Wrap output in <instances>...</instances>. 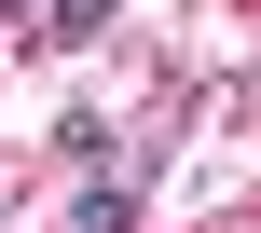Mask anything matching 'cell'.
Returning <instances> with one entry per match:
<instances>
[{"label": "cell", "mask_w": 261, "mask_h": 233, "mask_svg": "<svg viewBox=\"0 0 261 233\" xmlns=\"http://www.w3.org/2000/svg\"><path fill=\"white\" fill-rule=\"evenodd\" d=\"M110 14H124V0H41V41H96Z\"/></svg>", "instance_id": "6da1fadb"}, {"label": "cell", "mask_w": 261, "mask_h": 233, "mask_svg": "<svg viewBox=\"0 0 261 233\" xmlns=\"http://www.w3.org/2000/svg\"><path fill=\"white\" fill-rule=\"evenodd\" d=\"M69 233H138V192H124V179H110V192H83V206H69Z\"/></svg>", "instance_id": "7a4b0ae2"}, {"label": "cell", "mask_w": 261, "mask_h": 233, "mask_svg": "<svg viewBox=\"0 0 261 233\" xmlns=\"http://www.w3.org/2000/svg\"><path fill=\"white\" fill-rule=\"evenodd\" d=\"M0 14H28V0H0Z\"/></svg>", "instance_id": "3957f363"}]
</instances>
